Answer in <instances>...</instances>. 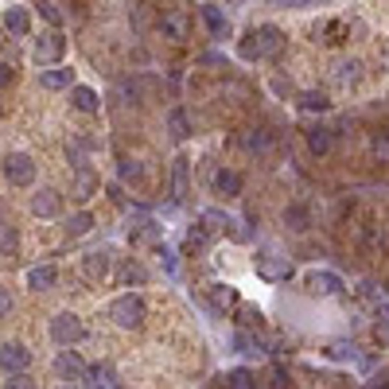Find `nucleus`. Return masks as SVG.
Instances as JSON below:
<instances>
[{
  "mask_svg": "<svg viewBox=\"0 0 389 389\" xmlns=\"http://www.w3.org/2000/svg\"><path fill=\"white\" fill-rule=\"evenodd\" d=\"M140 176H144L140 160H121V179H140Z\"/></svg>",
  "mask_w": 389,
  "mask_h": 389,
  "instance_id": "37",
  "label": "nucleus"
},
{
  "mask_svg": "<svg viewBox=\"0 0 389 389\" xmlns=\"http://www.w3.org/2000/svg\"><path fill=\"white\" fill-rule=\"evenodd\" d=\"M39 12H43V16H47V20H51V23H55V28H59V23H63V16H59V8H55V4H51V0H39Z\"/></svg>",
  "mask_w": 389,
  "mask_h": 389,
  "instance_id": "38",
  "label": "nucleus"
},
{
  "mask_svg": "<svg viewBox=\"0 0 389 389\" xmlns=\"http://www.w3.org/2000/svg\"><path fill=\"white\" fill-rule=\"evenodd\" d=\"M86 389H125V385H121L117 370L105 366V362H97V366H90V374H86Z\"/></svg>",
  "mask_w": 389,
  "mask_h": 389,
  "instance_id": "14",
  "label": "nucleus"
},
{
  "mask_svg": "<svg viewBox=\"0 0 389 389\" xmlns=\"http://www.w3.org/2000/svg\"><path fill=\"white\" fill-rule=\"evenodd\" d=\"M110 319L117 324L121 331H137V327H144V319H148V304H144V296H137V292H121L117 300L110 304Z\"/></svg>",
  "mask_w": 389,
  "mask_h": 389,
  "instance_id": "2",
  "label": "nucleus"
},
{
  "mask_svg": "<svg viewBox=\"0 0 389 389\" xmlns=\"http://www.w3.org/2000/svg\"><path fill=\"white\" fill-rule=\"evenodd\" d=\"M335 78L343 82V86H351V82H358V78H362V63H358V59L343 63V66H339V74H335Z\"/></svg>",
  "mask_w": 389,
  "mask_h": 389,
  "instance_id": "31",
  "label": "nucleus"
},
{
  "mask_svg": "<svg viewBox=\"0 0 389 389\" xmlns=\"http://www.w3.org/2000/svg\"><path fill=\"white\" fill-rule=\"evenodd\" d=\"M12 78H16V70H12V66H8V63H4V66H0V82H4V86H8V82H12Z\"/></svg>",
  "mask_w": 389,
  "mask_h": 389,
  "instance_id": "44",
  "label": "nucleus"
},
{
  "mask_svg": "<svg viewBox=\"0 0 389 389\" xmlns=\"http://www.w3.org/2000/svg\"><path fill=\"white\" fill-rule=\"evenodd\" d=\"M90 230H94V214H90V211H78V214H70V218L63 222V234L66 238H86Z\"/></svg>",
  "mask_w": 389,
  "mask_h": 389,
  "instance_id": "23",
  "label": "nucleus"
},
{
  "mask_svg": "<svg viewBox=\"0 0 389 389\" xmlns=\"http://www.w3.org/2000/svg\"><path fill=\"white\" fill-rule=\"evenodd\" d=\"M51 339L59 346H78L82 339H86V324H82V316H74V311H59V316L51 319Z\"/></svg>",
  "mask_w": 389,
  "mask_h": 389,
  "instance_id": "3",
  "label": "nucleus"
},
{
  "mask_svg": "<svg viewBox=\"0 0 389 389\" xmlns=\"http://www.w3.org/2000/svg\"><path fill=\"white\" fill-rule=\"evenodd\" d=\"M284 226L296 230V234H304V230L311 226V211H308L304 203H288V206H284Z\"/></svg>",
  "mask_w": 389,
  "mask_h": 389,
  "instance_id": "22",
  "label": "nucleus"
},
{
  "mask_svg": "<svg viewBox=\"0 0 389 389\" xmlns=\"http://www.w3.org/2000/svg\"><path fill=\"white\" fill-rule=\"evenodd\" d=\"M59 284V269L55 265H36V269H28V288L31 292H47V288Z\"/></svg>",
  "mask_w": 389,
  "mask_h": 389,
  "instance_id": "18",
  "label": "nucleus"
},
{
  "mask_svg": "<svg viewBox=\"0 0 389 389\" xmlns=\"http://www.w3.org/2000/svg\"><path fill=\"white\" fill-rule=\"evenodd\" d=\"M4 389H36L28 374H4Z\"/></svg>",
  "mask_w": 389,
  "mask_h": 389,
  "instance_id": "35",
  "label": "nucleus"
},
{
  "mask_svg": "<svg viewBox=\"0 0 389 389\" xmlns=\"http://www.w3.org/2000/svg\"><path fill=\"white\" fill-rule=\"evenodd\" d=\"M304 140H308V152L311 156H327L331 144H335V132H331L327 125H308V129H304Z\"/></svg>",
  "mask_w": 389,
  "mask_h": 389,
  "instance_id": "15",
  "label": "nucleus"
},
{
  "mask_svg": "<svg viewBox=\"0 0 389 389\" xmlns=\"http://www.w3.org/2000/svg\"><path fill=\"white\" fill-rule=\"evenodd\" d=\"M261 308H253V304H238V327L242 331H257L261 327Z\"/></svg>",
  "mask_w": 389,
  "mask_h": 389,
  "instance_id": "29",
  "label": "nucleus"
},
{
  "mask_svg": "<svg viewBox=\"0 0 389 389\" xmlns=\"http://www.w3.org/2000/svg\"><path fill=\"white\" fill-rule=\"evenodd\" d=\"M269 389H292V385H288V370L284 366H272L269 370Z\"/></svg>",
  "mask_w": 389,
  "mask_h": 389,
  "instance_id": "34",
  "label": "nucleus"
},
{
  "mask_svg": "<svg viewBox=\"0 0 389 389\" xmlns=\"http://www.w3.org/2000/svg\"><path fill=\"white\" fill-rule=\"evenodd\" d=\"M39 86H43V90H74V70H70V66L39 70Z\"/></svg>",
  "mask_w": 389,
  "mask_h": 389,
  "instance_id": "17",
  "label": "nucleus"
},
{
  "mask_svg": "<svg viewBox=\"0 0 389 389\" xmlns=\"http://www.w3.org/2000/svg\"><path fill=\"white\" fill-rule=\"evenodd\" d=\"M94 191H97V176H94V171H90V168H82L78 176H74V187H70V195H74V198H90Z\"/></svg>",
  "mask_w": 389,
  "mask_h": 389,
  "instance_id": "27",
  "label": "nucleus"
},
{
  "mask_svg": "<svg viewBox=\"0 0 389 389\" xmlns=\"http://www.w3.org/2000/svg\"><path fill=\"white\" fill-rule=\"evenodd\" d=\"M55 374H59L63 382H86L90 366L82 362V354L74 351V346H63V351L55 354Z\"/></svg>",
  "mask_w": 389,
  "mask_h": 389,
  "instance_id": "6",
  "label": "nucleus"
},
{
  "mask_svg": "<svg viewBox=\"0 0 389 389\" xmlns=\"http://www.w3.org/2000/svg\"><path fill=\"white\" fill-rule=\"evenodd\" d=\"M160 31H164V39H171V43H183V39H191V16L179 12V8H171V12L160 16Z\"/></svg>",
  "mask_w": 389,
  "mask_h": 389,
  "instance_id": "7",
  "label": "nucleus"
},
{
  "mask_svg": "<svg viewBox=\"0 0 389 389\" xmlns=\"http://www.w3.org/2000/svg\"><path fill=\"white\" fill-rule=\"evenodd\" d=\"M242 187H245L242 171H234V168H218V171H214V195L238 198V195H242Z\"/></svg>",
  "mask_w": 389,
  "mask_h": 389,
  "instance_id": "12",
  "label": "nucleus"
},
{
  "mask_svg": "<svg viewBox=\"0 0 389 389\" xmlns=\"http://www.w3.org/2000/svg\"><path fill=\"white\" fill-rule=\"evenodd\" d=\"M327 36H331L327 43H343V36H346V23H339V20H335V23H327Z\"/></svg>",
  "mask_w": 389,
  "mask_h": 389,
  "instance_id": "39",
  "label": "nucleus"
},
{
  "mask_svg": "<svg viewBox=\"0 0 389 389\" xmlns=\"http://www.w3.org/2000/svg\"><path fill=\"white\" fill-rule=\"evenodd\" d=\"M366 389H389V374H378V378H370V385Z\"/></svg>",
  "mask_w": 389,
  "mask_h": 389,
  "instance_id": "42",
  "label": "nucleus"
},
{
  "mask_svg": "<svg viewBox=\"0 0 389 389\" xmlns=\"http://www.w3.org/2000/svg\"><path fill=\"white\" fill-rule=\"evenodd\" d=\"M171 257H176V253H171V250H164V245H160V261H164V269H176V261H171Z\"/></svg>",
  "mask_w": 389,
  "mask_h": 389,
  "instance_id": "43",
  "label": "nucleus"
},
{
  "mask_svg": "<svg viewBox=\"0 0 389 389\" xmlns=\"http://www.w3.org/2000/svg\"><path fill=\"white\" fill-rule=\"evenodd\" d=\"M385 292H389V280H385Z\"/></svg>",
  "mask_w": 389,
  "mask_h": 389,
  "instance_id": "46",
  "label": "nucleus"
},
{
  "mask_svg": "<svg viewBox=\"0 0 389 389\" xmlns=\"http://www.w3.org/2000/svg\"><path fill=\"white\" fill-rule=\"evenodd\" d=\"M70 105L78 113H97L102 110V97H97V90H90V86H74L70 90Z\"/></svg>",
  "mask_w": 389,
  "mask_h": 389,
  "instance_id": "21",
  "label": "nucleus"
},
{
  "mask_svg": "<svg viewBox=\"0 0 389 389\" xmlns=\"http://www.w3.org/2000/svg\"><path fill=\"white\" fill-rule=\"evenodd\" d=\"M82 272H86V277L90 280H105V277H110V253H90V257L86 261H82Z\"/></svg>",
  "mask_w": 389,
  "mask_h": 389,
  "instance_id": "24",
  "label": "nucleus"
},
{
  "mask_svg": "<svg viewBox=\"0 0 389 389\" xmlns=\"http://www.w3.org/2000/svg\"><path fill=\"white\" fill-rule=\"evenodd\" d=\"M331 354H335V358H346V354H354V346H346V343H335V346H331Z\"/></svg>",
  "mask_w": 389,
  "mask_h": 389,
  "instance_id": "41",
  "label": "nucleus"
},
{
  "mask_svg": "<svg viewBox=\"0 0 389 389\" xmlns=\"http://www.w3.org/2000/svg\"><path fill=\"white\" fill-rule=\"evenodd\" d=\"M284 51V31L272 28V23H257L242 36V59L250 63H265V59H277Z\"/></svg>",
  "mask_w": 389,
  "mask_h": 389,
  "instance_id": "1",
  "label": "nucleus"
},
{
  "mask_svg": "<svg viewBox=\"0 0 389 389\" xmlns=\"http://www.w3.org/2000/svg\"><path fill=\"white\" fill-rule=\"evenodd\" d=\"M206 300H211L218 311H230V308H238V304H242V296H238L234 284H226V280H214V284H206Z\"/></svg>",
  "mask_w": 389,
  "mask_h": 389,
  "instance_id": "11",
  "label": "nucleus"
},
{
  "mask_svg": "<svg viewBox=\"0 0 389 389\" xmlns=\"http://www.w3.org/2000/svg\"><path fill=\"white\" fill-rule=\"evenodd\" d=\"M168 132H171V140H187V137H191V117H187V113L183 110H171L168 113Z\"/></svg>",
  "mask_w": 389,
  "mask_h": 389,
  "instance_id": "26",
  "label": "nucleus"
},
{
  "mask_svg": "<svg viewBox=\"0 0 389 389\" xmlns=\"http://www.w3.org/2000/svg\"><path fill=\"white\" fill-rule=\"evenodd\" d=\"M269 4L272 8H284V12H288V8H292V12H300V8H316L319 0H269Z\"/></svg>",
  "mask_w": 389,
  "mask_h": 389,
  "instance_id": "36",
  "label": "nucleus"
},
{
  "mask_svg": "<svg viewBox=\"0 0 389 389\" xmlns=\"http://www.w3.org/2000/svg\"><path fill=\"white\" fill-rule=\"evenodd\" d=\"M4 31H8V36H16V39L28 36V31H31V16H28V8H20V4L4 8Z\"/></svg>",
  "mask_w": 389,
  "mask_h": 389,
  "instance_id": "16",
  "label": "nucleus"
},
{
  "mask_svg": "<svg viewBox=\"0 0 389 389\" xmlns=\"http://www.w3.org/2000/svg\"><path fill=\"white\" fill-rule=\"evenodd\" d=\"M238 144H242L250 156H261V152H269V148H272V132L261 129V125H250V129H242Z\"/></svg>",
  "mask_w": 389,
  "mask_h": 389,
  "instance_id": "13",
  "label": "nucleus"
},
{
  "mask_svg": "<svg viewBox=\"0 0 389 389\" xmlns=\"http://www.w3.org/2000/svg\"><path fill=\"white\" fill-rule=\"evenodd\" d=\"M187 195V160L179 156L176 160V198H183Z\"/></svg>",
  "mask_w": 389,
  "mask_h": 389,
  "instance_id": "33",
  "label": "nucleus"
},
{
  "mask_svg": "<svg viewBox=\"0 0 389 389\" xmlns=\"http://www.w3.org/2000/svg\"><path fill=\"white\" fill-rule=\"evenodd\" d=\"M187 242H191V245H206V226H191V234H187Z\"/></svg>",
  "mask_w": 389,
  "mask_h": 389,
  "instance_id": "40",
  "label": "nucleus"
},
{
  "mask_svg": "<svg viewBox=\"0 0 389 389\" xmlns=\"http://www.w3.org/2000/svg\"><path fill=\"white\" fill-rule=\"evenodd\" d=\"M222 389H257V378L250 374V370H230L226 378H222Z\"/></svg>",
  "mask_w": 389,
  "mask_h": 389,
  "instance_id": "28",
  "label": "nucleus"
},
{
  "mask_svg": "<svg viewBox=\"0 0 389 389\" xmlns=\"http://www.w3.org/2000/svg\"><path fill=\"white\" fill-rule=\"evenodd\" d=\"M198 16H203L206 31H211L214 39H226V31H230V20H226V12H222V8H214V4H203V8H198Z\"/></svg>",
  "mask_w": 389,
  "mask_h": 389,
  "instance_id": "19",
  "label": "nucleus"
},
{
  "mask_svg": "<svg viewBox=\"0 0 389 389\" xmlns=\"http://www.w3.org/2000/svg\"><path fill=\"white\" fill-rule=\"evenodd\" d=\"M296 105H300L304 113H327V110H331V97L324 94V90H304Z\"/></svg>",
  "mask_w": 389,
  "mask_h": 389,
  "instance_id": "25",
  "label": "nucleus"
},
{
  "mask_svg": "<svg viewBox=\"0 0 389 389\" xmlns=\"http://www.w3.org/2000/svg\"><path fill=\"white\" fill-rule=\"evenodd\" d=\"M144 277H148V272H144V265H140V261H125V265H121V284H144Z\"/></svg>",
  "mask_w": 389,
  "mask_h": 389,
  "instance_id": "30",
  "label": "nucleus"
},
{
  "mask_svg": "<svg viewBox=\"0 0 389 389\" xmlns=\"http://www.w3.org/2000/svg\"><path fill=\"white\" fill-rule=\"evenodd\" d=\"M0 362H4V374H28L31 351L23 343H4L0 346Z\"/></svg>",
  "mask_w": 389,
  "mask_h": 389,
  "instance_id": "9",
  "label": "nucleus"
},
{
  "mask_svg": "<svg viewBox=\"0 0 389 389\" xmlns=\"http://www.w3.org/2000/svg\"><path fill=\"white\" fill-rule=\"evenodd\" d=\"M253 265H257V272L265 280H288L292 277V261H288L280 250H261L257 257H253Z\"/></svg>",
  "mask_w": 389,
  "mask_h": 389,
  "instance_id": "5",
  "label": "nucleus"
},
{
  "mask_svg": "<svg viewBox=\"0 0 389 389\" xmlns=\"http://www.w3.org/2000/svg\"><path fill=\"white\" fill-rule=\"evenodd\" d=\"M4 179L12 187H31L36 183V160L28 152H8L4 156Z\"/></svg>",
  "mask_w": 389,
  "mask_h": 389,
  "instance_id": "4",
  "label": "nucleus"
},
{
  "mask_svg": "<svg viewBox=\"0 0 389 389\" xmlns=\"http://www.w3.org/2000/svg\"><path fill=\"white\" fill-rule=\"evenodd\" d=\"M63 51H66L63 31H47V36L36 39V63H59Z\"/></svg>",
  "mask_w": 389,
  "mask_h": 389,
  "instance_id": "10",
  "label": "nucleus"
},
{
  "mask_svg": "<svg viewBox=\"0 0 389 389\" xmlns=\"http://www.w3.org/2000/svg\"><path fill=\"white\" fill-rule=\"evenodd\" d=\"M63 389H78V385H63Z\"/></svg>",
  "mask_w": 389,
  "mask_h": 389,
  "instance_id": "45",
  "label": "nucleus"
},
{
  "mask_svg": "<svg viewBox=\"0 0 389 389\" xmlns=\"http://www.w3.org/2000/svg\"><path fill=\"white\" fill-rule=\"evenodd\" d=\"M308 284H311V292H319V296L343 292V277H339V272H327V269H316V272L308 277Z\"/></svg>",
  "mask_w": 389,
  "mask_h": 389,
  "instance_id": "20",
  "label": "nucleus"
},
{
  "mask_svg": "<svg viewBox=\"0 0 389 389\" xmlns=\"http://www.w3.org/2000/svg\"><path fill=\"white\" fill-rule=\"evenodd\" d=\"M31 214H36V218H59L63 214V195L55 191V187H39V191L31 195Z\"/></svg>",
  "mask_w": 389,
  "mask_h": 389,
  "instance_id": "8",
  "label": "nucleus"
},
{
  "mask_svg": "<svg viewBox=\"0 0 389 389\" xmlns=\"http://www.w3.org/2000/svg\"><path fill=\"white\" fill-rule=\"evenodd\" d=\"M0 245H4V257H16V253H20V234H16V226H4Z\"/></svg>",
  "mask_w": 389,
  "mask_h": 389,
  "instance_id": "32",
  "label": "nucleus"
}]
</instances>
